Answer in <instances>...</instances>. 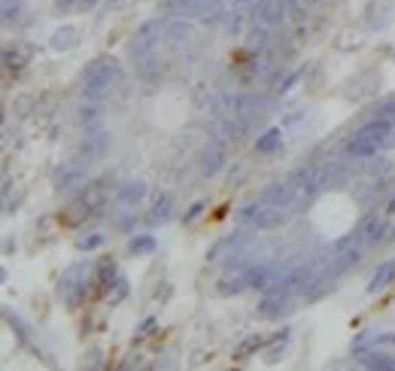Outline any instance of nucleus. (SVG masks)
Here are the masks:
<instances>
[{"instance_id": "1", "label": "nucleus", "mask_w": 395, "mask_h": 371, "mask_svg": "<svg viewBox=\"0 0 395 371\" xmlns=\"http://www.w3.org/2000/svg\"><path fill=\"white\" fill-rule=\"evenodd\" d=\"M390 137H392V119H371L368 125H362V128L352 134L350 152L359 158L374 156V152H380L390 143Z\"/></svg>"}, {"instance_id": "2", "label": "nucleus", "mask_w": 395, "mask_h": 371, "mask_svg": "<svg viewBox=\"0 0 395 371\" xmlns=\"http://www.w3.org/2000/svg\"><path fill=\"white\" fill-rule=\"evenodd\" d=\"M119 76H122V67L112 58H97V61H91V64H86V70H82L86 97H104L107 88H112L119 82Z\"/></svg>"}, {"instance_id": "3", "label": "nucleus", "mask_w": 395, "mask_h": 371, "mask_svg": "<svg viewBox=\"0 0 395 371\" xmlns=\"http://www.w3.org/2000/svg\"><path fill=\"white\" fill-rule=\"evenodd\" d=\"M331 171H335V165H310L301 173H295L292 180L304 195H320L322 189L331 186Z\"/></svg>"}, {"instance_id": "4", "label": "nucleus", "mask_w": 395, "mask_h": 371, "mask_svg": "<svg viewBox=\"0 0 395 371\" xmlns=\"http://www.w3.org/2000/svg\"><path fill=\"white\" fill-rule=\"evenodd\" d=\"M161 34H165V27H161V19H155V22H146L137 34H134L131 55H134V58H146V55H149L152 49H155V43H161Z\"/></svg>"}, {"instance_id": "5", "label": "nucleus", "mask_w": 395, "mask_h": 371, "mask_svg": "<svg viewBox=\"0 0 395 371\" xmlns=\"http://www.w3.org/2000/svg\"><path fill=\"white\" fill-rule=\"evenodd\" d=\"M286 219H289V207L283 204H267V201L252 204V226L256 228H277Z\"/></svg>"}, {"instance_id": "6", "label": "nucleus", "mask_w": 395, "mask_h": 371, "mask_svg": "<svg viewBox=\"0 0 395 371\" xmlns=\"http://www.w3.org/2000/svg\"><path fill=\"white\" fill-rule=\"evenodd\" d=\"M58 296H61V302H64L67 307H76L82 302V296H86V286L80 283V268H70L64 280H61V286H58Z\"/></svg>"}, {"instance_id": "7", "label": "nucleus", "mask_w": 395, "mask_h": 371, "mask_svg": "<svg viewBox=\"0 0 395 371\" xmlns=\"http://www.w3.org/2000/svg\"><path fill=\"white\" fill-rule=\"evenodd\" d=\"M252 16H256V22L265 25V27L283 22V16H286V0H259L256 10H252Z\"/></svg>"}, {"instance_id": "8", "label": "nucleus", "mask_w": 395, "mask_h": 371, "mask_svg": "<svg viewBox=\"0 0 395 371\" xmlns=\"http://www.w3.org/2000/svg\"><path fill=\"white\" fill-rule=\"evenodd\" d=\"M34 58V49L27 43H12L3 49V67L12 70V73H19V70H25L27 64H31Z\"/></svg>"}, {"instance_id": "9", "label": "nucleus", "mask_w": 395, "mask_h": 371, "mask_svg": "<svg viewBox=\"0 0 395 371\" xmlns=\"http://www.w3.org/2000/svg\"><path fill=\"white\" fill-rule=\"evenodd\" d=\"M146 198V183L143 180H128L122 189L116 192V204L125 210H137V204Z\"/></svg>"}, {"instance_id": "10", "label": "nucleus", "mask_w": 395, "mask_h": 371, "mask_svg": "<svg viewBox=\"0 0 395 371\" xmlns=\"http://www.w3.org/2000/svg\"><path fill=\"white\" fill-rule=\"evenodd\" d=\"M295 192H298L295 180H286V183L267 186L265 195H262V201H267V204H283V207H289V204H292V198H295Z\"/></svg>"}, {"instance_id": "11", "label": "nucleus", "mask_w": 395, "mask_h": 371, "mask_svg": "<svg viewBox=\"0 0 395 371\" xmlns=\"http://www.w3.org/2000/svg\"><path fill=\"white\" fill-rule=\"evenodd\" d=\"M386 235V226L380 216H368V219H362V226H359L356 237L362 241V247H371V243H377L380 237Z\"/></svg>"}, {"instance_id": "12", "label": "nucleus", "mask_w": 395, "mask_h": 371, "mask_svg": "<svg viewBox=\"0 0 395 371\" xmlns=\"http://www.w3.org/2000/svg\"><path fill=\"white\" fill-rule=\"evenodd\" d=\"M222 165H225V146L219 143V140H213V143H207V149L201 152V171L216 173Z\"/></svg>"}, {"instance_id": "13", "label": "nucleus", "mask_w": 395, "mask_h": 371, "mask_svg": "<svg viewBox=\"0 0 395 371\" xmlns=\"http://www.w3.org/2000/svg\"><path fill=\"white\" fill-rule=\"evenodd\" d=\"M112 280H116V262L112 259H101L95 265V271H91V283H95L97 292H104L107 286H112Z\"/></svg>"}, {"instance_id": "14", "label": "nucleus", "mask_w": 395, "mask_h": 371, "mask_svg": "<svg viewBox=\"0 0 395 371\" xmlns=\"http://www.w3.org/2000/svg\"><path fill=\"white\" fill-rule=\"evenodd\" d=\"M161 12H165L167 19H189L198 12V0H165Z\"/></svg>"}, {"instance_id": "15", "label": "nucleus", "mask_w": 395, "mask_h": 371, "mask_svg": "<svg viewBox=\"0 0 395 371\" xmlns=\"http://www.w3.org/2000/svg\"><path fill=\"white\" fill-rule=\"evenodd\" d=\"M80 180H82V171H80V165H76V162L58 167V171L52 173V183L58 186V189H73Z\"/></svg>"}, {"instance_id": "16", "label": "nucleus", "mask_w": 395, "mask_h": 371, "mask_svg": "<svg viewBox=\"0 0 395 371\" xmlns=\"http://www.w3.org/2000/svg\"><path fill=\"white\" fill-rule=\"evenodd\" d=\"M86 216H95V213H91V207L86 204V198L80 195V198H76L73 204L64 210V213H61V222H64V226H80Z\"/></svg>"}, {"instance_id": "17", "label": "nucleus", "mask_w": 395, "mask_h": 371, "mask_svg": "<svg viewBox=\"0 0 395 371\" xmlns=\"http://www.w3.org/2000/svg\"><path fill=\"white\" fill-rule=\"evenodd\" d=\"M286 298H289V296H283V292L271 289V292H267V296L262 298V304H259V313H262V317H280V311L286 307Z\"/></svg>"}, {"instance_id": "18", "label": "nucleus", "mask_w": 395, "mask_h": 371, "mask_svg": "<svg viewBox=\"0 0 395 371\" xmlns=\"http://www.w3.org/2000/svg\"><path fill=\"white\" fill-rule=\"evenodd\" d=\"M76 37H80V31H76L73 25H64V27H58V31L52 34V49L55 52H61V49H70V46H76Z\"/></svg>"}, {"instance_id": "19", "label": "nucleus", "mask_w": 395, "mask_h": 371, "mask_svg": "<svg viewBox=\"0 0 395 371\" xmlns=\"http://www.w3.org/2000/svg\"><path fill=\"white\" fill-rule=\"evenodd\" d=\"M395 280V259L392 262H386V265H380V271L371 277V283H368V292H380V289H386Z\"/></svg>"}, {"instance_id": "20", "label": "nucleus", "mask_w": 395, "mask_h": 371, "mask_svg": "<svg viewBox=\"0 0 395 371\" xmlns=\"http://www.w3.org/2000/svg\"><path fill=\"white\" fill-rule=\"evenodd\" d=\"M359 259H362V247H356V243H352V247L347 250V253H344L341 259H337V265H335V271H331V280H335V277H341L344 274V271H347V268H352V265H356L359 262Z\"/></svg>"}, {"instance_id": "21", "label": "nucleus", "mask_w": 395, "mask_h": 371, "mask_svg": "<svg viewBox=\"0 0 395 371\" xmlns=\"http://www.w3.org/2000/svg\"><path fill=\"white\" fill-rule=\"evenodd\" d=\"M280 137H283V131H280V128H267V131H265V134H262V137H259L256 149H259V152H262V156H267V152H274V149H277V146H280V143H283V140H280Z\"/></svg>"}, {"instance_id": "22", "label": "nucleus", "mask_w": 395, "mask_h": 371, "mask_svg": "<svg viewBox=\"0 0 395 371\" xmlns=\"http://www.w3.org/2000/svg\"><path fill=\"white\" fill-rule=\"evenodd\" d=\"M165 37H167V40H171V43H173V46H180V43H182V40H189V25H186V22H182V19H173V22H171V25H167V27H165Z\"/></svg>"}, {"instance_id": "23", "label": "nucleus", "mask_w": 395, "mask_h": 371, "mask_svg": "<svg viewBox=\"0 0 395 371\" xmlns=\"http://www.w3.org/2000/svg\"><path fill=\"white\" fill-rule=\"evenodd\" d=\"M262 344H265L262 335H250V338L241 341V347L235 350V359H246V356H252V353H256V350L262 347Z\"/></svg>"}, {"instance_id": "24", "label": "nucleus", "mask_w": 395, "mask_h": 371, "mask_svg": "<svg viewBox=\"0 0 395 371\" xmlns=\"http://www.w3.org/2000/svg\"><path fill=\"white\" fill-rule=\"evenodd\" d=\"M155 250V237L152 235H140V237H134L131 241V253H137V256H146V253H152Z\"/></svg>"}, {"instance_id": "25", "label": "nucleus", "mask_w": 395, "mask_h": 371, "mask_svg": "<svg viewBox=\"0 0 395 371\" xmlns=\"http://www.w3.org/2000/svg\"><path fill=\"white\" fill-rule=\"evenodd\" d=\"M171 216V195H161L152 207V222H165Z\"/></svg>"}, {"instance_id": "26", "label": "nucleus", "mask_w": 395, "mask_h": 371, "mask_svg": "<svg viewBox=\"0 0 395 371\" xmlns=\"http://www.w3.org/2000/svg\"><path fill=\"white\" fill-rule=\"evenodd\" d=\"M125 296H128V280H125V277H116V280H112V289H110V304L125 302Z\"/></svg>"}, {"instance_id": "27", "label": "nucleus", "mask_w": 395, "mask_h": 371, "mask_svg": "<svg viewBox=\"0 0 395 371\" xmlns=\"http://www.w3.org/2000/svg\"><path fill=\"white\" fill-rule=\"evenodd\" d=\"M265 43H267V27L265 25L252 27L250 37H246V46H250V49H265Z\"/></svg>"}, {"instance_id": "28", "label": "nucleus", "mask_w": 395, "mask_h": 371, "mask_svg": "<svg viewBox=\"0 0 395 371\" xmlns=\"http://www.w3.org/2000/svg\"><path fill=\"white\" fill-rule=\"evenodd\" d=\"M6 323H10L12 328H16V332H19V338L27 341V335H31V328H27V323H25L22 317H16V313H12V311H6Z\"/></svg>"}, {"instance_id": "29", "label": "nucleus", "mask_w": 395, "mask_h": 371, "mask_svg": "<svg viewBox=\"0 0 395 371\" xmlns=\"http://www.w3.org/2000/svg\"><path fill=\"white\" fill-rule=\"evenodd\" d=\"M104 146H107V143H104V137H91L88 143L82 146V156H88V158H97V156H101V152H104Z\"/></svg>"}, {"instance_id": "30", "label": "nucleus", "mask_w": 395, "mask_h": 371, "mask_svg": "<svg viewBox=\"0 0 395 371\" xmlns=\"http://www.w3.org/2000/svg\"><path fill=\"white\" fill-rule=\"evenodd\" d=\"M246 283L250 286H265L267 283V268H252V271H246Z\"/></svg>"}, {"instance_id": "31", "label": "nucleus", "mask_w": 395, "mask_h": 371, "mask_svg": "<svg viewBox=\"0 0 395 371\" xmlns=\"http://www.w3.org/2000/svg\"><path fill=\"white\" fill-rule=\"evenodd\" d=\"M286 341H289V332H286V328H283V332H277V338L271 341V347H267V356H271V359H274V356H277L280 350L286 347Z\"/></svg>"}, {"instance_id": "32", "label": "nucleus", "mask_w": 395, "mask_h": 371, "mask_svg": "<svg viewBox=\"0 0 395 371\" xmlns=\"http://www.w3.org/2000/svg\"><path fill=\"white\" fill-rule=\"evenodd\" d=\"M241 16H237V12H228V16H222V27H225V31H228V34H237V31H241Z\"/></svg>"}, {"instance_id": "33", "label": "nucleus", "mask_w": 395, "mask_h": 371, "mask_svg": "<svg viewBox=\"0 0 395 371\" xmlns=\"http://www.w3.org/2000/svg\"><path fill=\"white\" fill-rule=\"evenodd\" d=\"M101 243H104V235H86V237L76 241V247H80V250H95V247H101Z\"/></svg>"}, {"instance_id": "34", "label": "nucleus", "mask_w": 395, "mask_h": 371, "mask_svg": "<svg viewBox=\"0 0 395 371\" xmlns=\"http://www.w3.org/2000/svg\"><path fill=\"white\" fill-rule=\"evenodd\" d=\"M201 210H204V201H198V204H192V207H189V213H186V222L198 219V216H201Z\"/></svg>"}, {"instance_id": "35", "label": "nucleus", "mask_w": 395, "mask_h": 371, "mask_svg": "<svg viewBox=\"0 0 395 371\" xmlns=\"http://www.w3.org/2000/svg\"><path fill=\"white\" fill-rule=\"evenodd\" d=\"M97 3V0H76V3H73V10H82V12H86V10H91V6H95Z\"/></svg>"}, {"instance_id": "36", "label": "nucleus", "mask_w": 395, "mask_h": 371, "mask_svg": "<svg viewBox=\"0 0 395 371\" xmlns=\"http://www.w3.org/2000/svg\"><path fill=\"white\" fill-rule=\"evenodd\" d=\"M73 3H76V0H58L61 10H73Z\"/></svg>"}, {"instance_id": "37", "label": "nucleus", "mask_w": 395, "mask_h": 371, "mask_svg": "<svg viewBox=\"0 0 395 371\" xmlns=\"http://www.w3.org/2000/svg\"><path fill=\"white\" fill-rule=\"evenodd\" d=\"M152 326H155V320H143V326H140V332H149Z\"/></svg>"}, {"instance_id": "38", "label": "nucleus", "mask_w": 395, "mask_h": 371, "mask_svg": "<svg viewBox=\"0 0 395 371\" xmlns=\"http://www.w3.org/2000/svg\"><path fill=\"white\" fill-rule=\"evenodd\" d=\"M237 3H250V0H237Z\"/></svg>"}]
</instances>
